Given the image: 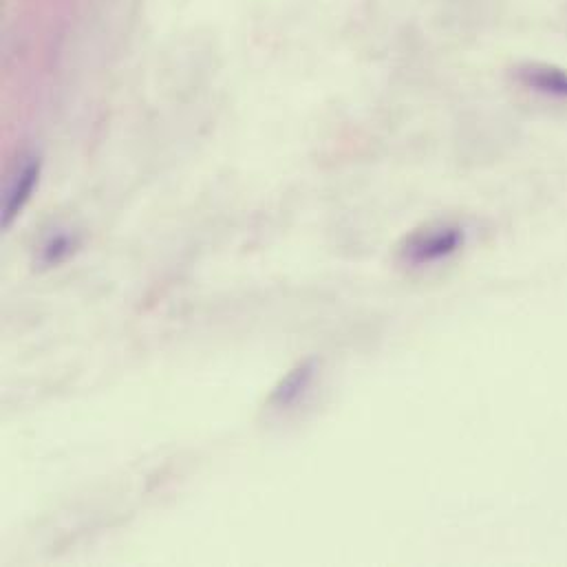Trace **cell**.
I'll return each instance as SVG.
<instances>
[{
    "mask_svg": "<svg viewBox=\"0 0 567 567\" xmlns=\"http://www.w3.org/2000/svg\"><path fill=\"white\" fill-rule=\"evenodd\" d=\"M466 232L455 223H440L415 232L404 243L400 259L409 267H429L440 261L451 259L453 254L464 248Z\"/></svg>",
    "mask_w": 567,
    "mask_h": 567,
    "instance_id": "1",
    "label": "cell"
},
{
    "mask_svg": "<svg viewBox=\"0 0 567 567\" xmlns=\"http://www.w3.org/2000/svg\"><path fill=\"white\" fill-rule=\"evenodd\" d=\"M515 78L523 89L545 95V98L567 100V71L554 64H521L515 71Z\"/></svg>",
    "mask_w": 567,
    "mask_h": 567,
    "instance_id": "2",
    "label": "cell"
},
{
    "mask_svg": "<svg viewBox=\"0 0 567 567\" xmlns=\"http://www.w3.org/2000/svg\"><path fill=\"white\" fill-rule=\"evenodd\" d=\"M38 177H40V162L38 159H31V162H27V166L20 170L12 190H9L7 195L5 215H3L5 226H12V221L23 212L25 203L31 199V192H34L38 184Z\"/></svg>",
    "mask_w": 567,
    "mask_h": 567,
    "instance_id": "3",
    "label": "cell"
},
{
    "mask_svg": "<svg viewBox=\"0 0 567 567\" xmlns=\"http://www.w3.org/2000/svg\"><path fill=\"white\" fill-rule=\"evenodd\" d=\"M312 378H314V367L309 365V362L303 367H298L292 373V376L285 378L281 387L276 389L274 402H278L281 406H290L292 402H296L305 393V389L309 387V384H312Z\"/></svg>",
    "mask_w": 567,
    "mask_h": 567,
    "instance_id": "4",
    "label": "cell"
},
{
    "mask_svg": "<svg viewBox=\"0 0 567 567\" xmlns=\"http://www.w3.org/2000/svg\"><path fill=\"white\" fill-rule=\"evenodd\" d=\"M71 252V239L69 237H56V239H51L47 243V248H45V259L49 263H60L64 256H67Z\"/></svg>",
    "mask_w": 567,
    "mask_h": 567,
    "instance_id": "5",
    "label": "cell"
}]
</instances>
